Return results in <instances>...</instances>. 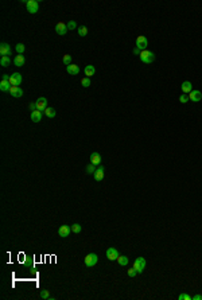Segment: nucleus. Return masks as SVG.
<instances>
[{"label": "nucleus", "mask_w": 202, "mask_h": 300, "mask_svg": "<svg viewBox=\"0 0 202 300\" xmlns=\"http://www.w3.org/2000/svg\"><path fill=\"white\" fill-rule=\"evenodd\" d=\"M140 59H142L143 63H145V65H150V63H152L154 61H155V54H154L152 51H150V50H143V51H140Z\"/></svg>", "instance_id": "1"}, {"label": "nucleus", "mask_w": 202, "mask_h": 300, "mask_svg": "<svg viewBox=\"0 0 202 300\" xmlns=\"http://www.w3.org/2000/svg\"><path fill=\"white\" fill-rule=\"evenodd\" d=\"M145 265H147V261H145L144 257H137L133 261V268L136 269L137 273H143V270L145 269Z\"/></svg>", "instance_id": "2"}, {"label": "nucleus", "mask_w": 202, "mask_h": 300, "mask_svg": "<svg viewBox=\"0 0 202 300\" xmlns=\"http://www.w3.org/2000/svg\"><path fill=\"white\" fill-rule=\"evenodd\" d=\"M83 262H85V265L88 268H92V267H94V265L98 262V256H97L96 253H89L88 256L83 258Z\"/></svg>", "instance_id": "3"}, {"label": "nucleus", "mask_w": 202, "mask_h": 300, "mask_svg": "<svg viewBox=\"0 0 202 300\" xmlns=\"http://www.w3.org/2000/svg\"><path fill=\"white\" fill-rule=\"evenodd\" d=\"M26 7L30 14H37L38 10H39V3H38L37 0H27Z\"/></svg>", "instance_id": "4"}, {"label": "nucleus", "mask_w": 202, "mask_h": 300, "mask_svg": "<svg viewBox=\"0 0 202 300\" xmlns=\"http://www.w3.org/2000/svg\"><path fill=\"white\" fill-rule=\"evenodd\" d=\"M148 46V39L145 38V36L140 35L136 38V47L140 50V51H143V50H145Z\"/></svg>", "instance_id": "5"}, {"label": "nucleus", "mask_w": 202, "mask_h": 300, "mask_svg": "<svg viewBox=\"0 0 202 300\" xmlns=\"http://www.w3.org/2000/svg\"><path fill=\"white\" fill-rule=\"evenodd\" d=\"M10 84L11 86H19L22 84V74L19 73H13L10 76Z\"/></svg>", "instance_id": "6"}, {"label": "nucleus", "mask_w": 202, "mask_h": 300, "mask_svg": "<svg viewBox=\"0 0 202 300\" xmlns=\"http://www.w3.org/2000/svg\"><path fill=\"white\" fill-rule=\"evenodd\" d=\"M72 233V227H69L67 225H62V226H59L58 229V235L62 238H66L69 237V234Z\"/></svg>", "instance_id": "7"}, {"label": "nucleus", "mask_w": 202, "mask_h": 300, "mask_svg": "<svg viewBox=\"0 0 202 300\" xmlns=\"http://www.w3.org/2000/svg\"><path fill=\"white\" fill-rule=\"evenodd\" d=\"M189 100L193 101V102H198V101L202 100V93L199 90H191L189 93Z\"/></svg>", "instance_id": "8"}, {"label": "nucleus", "mask_w": 202, "mask_h": 300, "mask_svg": "<svg viewBox=\"0 0 202 300\" xmlns=\"http://www.w3.org/2000/svg\"><path fill=\"white\" fill-rule=\"evenodd\" d=\"M35 104H37V109H38V111L45 112V109L47 108V98L39 97L37 101H35Z\"/></svg>", "instance_id": "9"}, {"label": "nucleus", "mask_w": 202, "mask_h": 300, "mask_svg": "<svg viewBox=\"0 0 202 300\" xmlns=\"http://www.w3.org/2000/svg\"><path fill=\"white\" fill-rule=\"evenodd\" d=\"M119 256H120V254H119V250L116 248H109L107 250V258L110 260V261H115V260H117Z\"/></svg>", "instance_id": "10"}, {"label": "nucleus", "mask_w": 202, "mask_h": 300, "mask_svg": "<svg viewBox=\"0 0 202 300\" xmlns=\"http://www.w3.org/2000/svg\"><path fill=\"white\" fill-rule=\"evenodd\" d=\"M67 26L65 25L63 22H59V23H57V26H55V33L58 34V35H66V33H67Z\"/></svg>", "instance_id": "11"}, {"label": "nucleus", "mask_w": 202, "mask_h": 300, "mask_svg": "<svg viewBox=\"0 0 202 300\" xmlns=\"http://www.w3.org/2000/svg\"><path fill=\"white\" fill-rule=\"evenodd\" d=\"M10 94L12 96V97H15V98H20L22 96H23V90H22L19 86H11Z\"/></svg>", "instance_id": "12"}, {"label": "nucleus", "mask_w": 202, "mask_h": 300, "mask_svg": "<svg viewBox=\"0 0 202 300\" xmlns=\"http://www.w3.org/2000/svg\"><path fill=\"white\" fill-rule=\"evenodd\" d=\"M104 174H105V168L104 167H101L100 166L96 170V172L93 174L94 175V180H97V182H101L102 179H104Z\"/></svg>", "instance_id": "13"}, {"label": "nucleus", "mask_w": 202, "mask_h": 300, "mask_svg": "<svg viewBox=\"0 0 202 300\" xmlns=\"http://www.w3.org/2000/svg\"><path fill=\"white\" fill-rule=\"evenodd\" d=\"M0 54H1V57H10L11 54V47L8 43H1V46H0Z\"/></svg>", "instance_id": "14"}, {"label": "nucleus", "mask_w": 202, "mask_h": 300, "mask_svg": "<svg viewBox=\"0 0 202 300\" xmlns=\"http://www.w3.org/2000/svg\"><path fill=\"white\" fill-rule=\"evenodd\" d=\"M66 70H67V73L72 74V76H77V74L80 73V68H78V65H74V63L66 66Z\"/></svg>", "instance_id": "15"}, {"label": "nucleus", "mask_w": 202, "mask_h": 300, "mask_svg": "<svg viewBox=\"0 0 202 300\" xmlns=\"http://www.w3.org/2000/svg\"><path fill=\"white\" fill-rule=\"evenodd\" d=\"M24 57L22 54H18L15 58H13V65L18 66V68H22V66H24Z\"/></svg>", "instance_id": "16"}, {"label": "nucleus", "mask_w": 202, "mask_h": 300, "mask_svg": "<svg viewBox=\"0 0 202 300\" xmlns=\"http://www.w3.org/2000/svg\"><path fill=\"white\" fill-rule=\"evenodd\" d=\"M90 163L94 166H100V163H101V156H100V154L93 152V154L90 155Z\"/></svg>", "instance_id": "17"}, {"label": "nucleus", "mask_w": 202, "mask_h": 300, "mask_svg": "<svg viewBox=\"0 0 202 300\" xmlns=\"http://www.w3.org/2000/svg\"><path fill=\"white\" fill-rule=\"evenodd\" d=\"M180 88H182V92L183 93H190L191 90H193V85H191V82L190 81H185L182 85H180Z\"/></svg>", "instance_id": "18"}, {"label": "nucleus", "mask_w": 202, "mask_h": 300, "mask_svg": "<svg viewBox=\"0 0 202 300\" xmlns=\"http://www.w3.org/2000/svg\"><path fill=\"white\" fill-rule=\"evenodd\" d=\"M42 116H43V113H42L40 111H38V109H37L35 112H32V113H31V120H32L34 123H39L40 120H42Z\"/></svg>", "instance_id": "19"}, {"label": "nucleus", "mask_w": 202, "mask_h": 300, "mask_svg": "<svg viewBox=\"0 0 202 300\" xmlns=\"http://www.w3.org/2000/svg\"><path fill=\"white\" fill-rule=\"evenodd\" d=\"M83 71H85V76L88 77V78H90L92 76H94V73H96V69H94V66L88 65L85 69H83Z\"/></svg>", "instance_id": "20"}, {"label": "nucleus", "mask_w": 202, "mask_h": 300, "mask_svg": "<svg viewBox=\"0 0 202 300\" xmlns=\"http://www.w3.org/2000/svg\"><path fill=\"white\" fill-rule=\"evenodd\" d=\"M10 89H11L10 81H3L1 79V82H0V90L1 92H10Z\"/></svg>", "instance_id": "21"}, {"label": "nucleus", "mask_w": 202, "mask_h": 300, "mask_svg": "<svg viewBox=\"0 0 202 300\" xmlns=\"http://www.w3.org/2000/svg\"><path fill=\"white\" fill-rule=\"evenodd\" d=\"M117 262H119V265H121V267H127L128 262H129V258L127 256H119L117 257Z\"/></svg>", "instance_id": "22"}, {"label": "nucleus", "mask_w": 202, "mask_h": 300, "mask_svg": "<svg viewBox=\"0 0 202 300\" xmlns=\"http://www.w3.org/2000/svg\"><path fill=\"white\" fill-rule=\"evenodd\" d=\"M45 114L48 117V119H54V117H55V111H54L53 108H48L47 106V108L45 109Z\"/></svg>", "instance_id": "23"}, {"label": "nucleus", "mask_w": 202, "mask_h": 300, "mask_svg": "<svg viewBox=\"0 0 202 300\" xmlns=\"http://www.w3.org/2000/svg\"><path fill=\"white\" fill-rule=\"evenodd\" d=\"M40 299L51 300V299H54V297H51V296H50V293H48V291H47V289H42V291H40Z\"/></svg>", "instance_id": "24"}, {"label": "nucleus", "mask_w": 202, "mask_h": 300, "mask_svg": "<svg viewBox=\"0 0 202 300\" xmlns=\"http://www.w3.org/2000/svg\"><path fill=\"white\" fill-rule=\"evenodd\" d=\"M10 63H11L10 57H1V59H0V65H1L3 68H7Z\"/></svg>", "instance_id": "25"}, {"label": "nucleus", "mask_w": 202, "mask_h": 300, "mask_svg": "<svg viewBox=\"0 0 202 300\" xmlns=\"http://www.w3.org/2000/svg\"><path fill=\"white\" fill-rule=\"evenodd\" d=\"M62 62H63V65H66V66L72 65V55L65 54V55H63V58H62Z\"/></svg>", "instance_id": "26"}, {"label": "nucleus", "mask_w": 202, "mask_h": 300, "mask_svg": "<svg viewBox=\"0 0 202 300\" xmlns=\"http://www.w3.org/2000/svg\"><path fill=\"white\" fill-rule=\"evenodd\" d=\"M78 35H80V36H86V35H88V28H86L85 26H81V27H78Z\"/></svg>", "instance_id": "27"}, {"label": "nucleus", "mask_w": 202, "mask_h": 300, "mask_svg": "<svg viewBox=\"0 0 202 300\" xmlns=\"http://www.w3.org/2000/svg\"><path fill=\"white\" fill-rule=\"evenodd\" d=\"M96 170H97V168H96V166H94V164H92V163L88 166V167H86V172H88L89 175H93V174L96 172Z\"/></svg>", "instance_id": "28"}, {"label": "nucleus", "mask_w": 202, "mask_h": 300, "mask_svg": "<svg viewBox=\"0 0 202 300\" xmlns=\"http://www.w3.org/2000/svg\"><path fill=\"white\" fill-rule=\"evenodd\" d=\"M24 50H26V46H24L23 43H18V45H16V53H18V54H23Z\"/></svg>", "instance_id": "29"}, {"label": "nucleus", "mask_w": 202, "mask_h": 300, "mask_svg": "<svg viewBox=\"0 0 202 300\" xmlns=\"http://www.w3.org/2000/svg\"><path fill=\"white\" fill-rule=\"evenodd\" d=\"M81 85H82L83 88H89V86H90V78H88V77L82 78V79H81Z\"/></svg>", "instance_id": "30"}, {"label": "nucleus", "mask_w": 202, "mask_h": 300, "mask_svg": "<svg viewBox=\"0 0 202 300\" xmlns=\"http://www.w3.org/2000/svg\"><path fill=\"white\" fill-rule=\"evenodd\" d=\"M127 273H128V276H129V277H135V276L137 275L136 269H135L133 267H132V268H129V269H127Z\"/></svg>", "instance_id": "31"}, {"label": "nucleus", "mask_w": 202, "mask_h": 300, "mask_svg": "<svg viewBox=\"0 0 202 300\" xmlns=\"http://www.w3.org/2000/svg\"><path fill=\"white\" fill-rule=\"evenodd\" d=\"M80 232H81V225L80 224H73L72 233H80Z\"/></svg>", "instance_id": "32"}, {"label": "nucleus", "mask_w": 202, "mask_h": 300, "mask_svg": "<svg viewBox=\"0 0 202 300\" xmlns=\"http://www.w3.org/2000/svg\"><path fill=\"white\" fill-rule=\"evenodd\" d=\"M178 299L179 300H193V297H191L190 295H187V293H180L179 296H178Z\"/></svg>", "instance_id": "33"}, {"label": "nucleus", "mask_w": 202, "mask_h": 300, "mask_svg": "<svg viewBox=\"0 0 202 300\" xmlns=\"http://www.w3.org/2000/svg\"><path fill=\"white\" fill-rule=\"evenodd\" d=\"M66 26H67V30H74V28L77 27V23H75L74 20H70V22L67 23Z\"/></svg>", "instance_id": "34"}, {"label": "nucleus", "mask_w": 202, "mask_h": 300, "mask_svg": "<svg viewBox=\"0 0 202 300\" xmlns=\"http://www.w3.org/2000/svg\"><path fill=\"white\" fill-rule=\"evenodd\" d=\"M179 101L182 104H186L189 101V96L186 94V93H183V94H180V97H179Z\"/></svg>", "instance_id": "35"}, {"label": "nucleus", "mask_w": 202, "mask_h": 300, "mask_svg": "<svg viewBox=\"0 0 202 300\" xmlns=\"http://www.w3.org/2000/svg\"><path fill=\"white\" fill-rule=\"evenodd\" d=\"M28 109H30V112H31V113H32V112H35V111H37V104H35V102L30 104V105H28Z\"/></svg>", "instance_id": "36"}, {"label": "nucleus", "mask_w": 202, "mask_h": 300, "mask_svg": "<svg viewBox=\"0 0 202 300\" xmlns=\"http://www.w3.org/2000/svg\"><path fill=\"white\" fill-rule=\"evenodd\" d=\"M1 79H3V81H10V77H8V74H3Z\"/></svg>", "instance_id": "37"}, {"label": "nucleus", "mask_w": 202, "mask_h": 300, "mask_svg": "<svg viewBox=\"0 0 202 300\" xmlns=\"http://www.w3.org/2000/svg\"><path fill=\"white\" fill-rule=\"evenodd\" d=\"M193 300H202V295H195V296H193Z\"/></svg>", "instance_id": "38"}, {"label": "nucleus", "mask_w": 202, "mask_h": 300, "mask_svg": "<svg viewBox=\"0 0 202 300\" xmlns=\"http://www.w3.org/2000/svg\"><path fill=\"white\" fill-rule=\"evenodd\" d=\"M133 54L135 55H140V50L137 49V47H135V49H133Z\"/></svg>", "instance_id": "39"}]
</instances>
